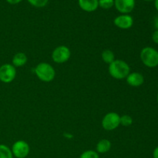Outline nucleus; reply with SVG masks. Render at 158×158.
I'll use <instances>...</instances> for the list:
<instances>
[{
    "instance_id": "nucleus-1",
    "label": "nucleus",
    "mask_w": 158,
    "mask_h": 158,
    "mask_svg": "<svg viewBox=\"0 0 158 158\" xmlns=\"http://www.w3.org/2000/svg\"><path fill=\"white\" fill-rule=\"evenodd\" d=\"M109 73L113 78L116 80H123L131 73V68L127 63L121 60H115L109 65Z\"/></svg>"
},
{
    "instance_id": "nucleus-2",
    "label": "nucleus",
    "mask_w": 158,
    "mask_h": 158,
    "mask_svg": "<svg viewBox=\"0 0 158 158\" xmlns=\"http://www.w3.org/2000/svg\"><path fill=\"white\" fill-rule=\"evenodd\" d=\"M35 74L38 79L45 83H49L54 80L56 71L52 65L48 63H40L35 66Z\"/></svg>"
},
{
    "instance_id": "nucleus-3",
    "label": "nucleus",
    "mask_w": 158,
    "mask_h": 158,
    "mask_svg": "<svg viewBox=\"0 0 158 158\" xmlns=\"http://www.w3.org/2000/svg\"><path fill=\"white\" fill-rule=\"evenodd\" d=\"M140 60L143 64L148 68H155L158 66V51L154 47L146 46L140 51Z\"/></svg>"
},
{
    "instance_id": "nucleus-4",
    "label": "nucleus",
    "mask_w": 158,
    "mask_h": 158,
    "mask_svg": "<svg viewBox=\"0 0 158 158\" xmlns=\"http://www.w3.org/2000/svg\"><path fill=\"white\" fill-rule=\"evenodd\" d=\"M120 125V116L115 112H110L103 117L102 127L105 131H112Z\"/></svg>"
},
{
    "instance_id": "nucleus-5",
    "label": "nucleus",
    "mask_w": 158,
    "mask_h": 158,
    "mask_svg": "<svg viewBox=\"0 0 158 158\" xmlns=\"http://www.w3.org/2000/svg\"><path fill=\"white\" fill-rule=\"evenodd\" d=\"M71 56V51L67 46H59L54 49L52 52V60L54 63L62 64L69 60Z\"/></svg>"
},
{
    "instance_id": "nucleus-6",
    "label": "nucleus",
    "mask_w": 158,
    "mask_h": 158,
    "mask_svg": "<svg viewBox=\"0 0 158 158\" xmlns=\"http://www.w3.org/2000/svg\"><path fill=\"white\" fill-rule=\"evenodd\" d=\"M16 77V68L10 63H5L0 66V81L9 83Z\"/></svg>"
},
{
    "instance_id": "nucleus-7",
    "label": "nucleus",
    "mask_w": 158,
    "mask_h": 158,
    "mask_svg": "<svg viewBox=\"0 0 158 158\" xmlns=\"http://www.w3.org/2000/svg\"><path fill=\"white\" fill-rule=\"evenodd\" d=\"M12 152L13 157L16 158H26L30 152V147L25 140H17L12 144Z\"/></svg>"
},
{
    "instance_id": "nucleus-8",
    "label": "nucleus",
    "mask_w": 158,
    "mask_h": 158,
    "mask_svg": "<svg viewBox=\"0 0 158 158\" xmlns=\"http://www.w3.org/2000/svg\"><path fill=\"white\" fill-rule=\"evenodd\" d=\"M135 0H114V6L121 14H129L135 8Z\"/></svg>"
},
{
    "instance_id": "nucleus-9",
    "label": "nucleus",
    "mask_w": 158,
    "mask_h": 158,
    "mask_svg": "<svg viewBox=\"0 0 158 158\" xmlns=\"http://www.w3.org/2000/svg\"><path fill=\"white\" fill-rule=\"evenodd\" d=\"M114 23L119 29H128L134 25V19L129 14H121L114 19Z\"/></svg>"
},
{
    "instance_id": "nucleus-10",
    "label": "nucleus",
    "mask_w": 158,
    "mask_h": 158,
    "mask_svg": "<svg viewBox=\"0 0 158 158\" xmlns=\"http://www.w3.org/2000/svg\"><path fill=\"white\" fill-rule=\"evenodd\" d=\"M127 83L133 87H139L144 83V77L140 73L133 72L130 73L126 78Z\"/></svg>"
},
{
    "instance_id": "nucleus-11",
    "label": "nucleus",
    "mask_w": 158,
    "mask_h": 158,
    "mask_svg": "<svg viewBox=\"0 0 158 158\" xmlns=\"http://www.w3.org/2000/svg\"><path fill=\"white\" fill-rule=\"evenodd\" d=\"M79 6L82 10L93 12L99 7V0H78Z\"/></svg>"
},
{
    "instance_id": "nucleus-12",
    "label": "nucleus",
    "mask_w": 158,
    "mask_h": 158,
    "mask_svg": "<svg viewBox=\"0 0 158 158\" xmlns=\"http://www.w3.org/2000/svg\"><path fill=\"white\" fill-rule=\"evenodd\" d=\"M27 56L24 53V52H17L14 55V56L12 57V65L16 67H20V66H23L24 65L26 64L27 63Z\"/></svg>"
},
{
    "instance_id": "nucleus-13",
    "label": "nucleus",
    "mask_w": 158,
    "mask_h": 158,
    "mask_svg": "<svg viewBox=\"0 0 158 158\" xmlns=\"http://www.w3.org/2000/svg\"><path fill=\"white\" fill-rule=\"evenodd\" d=\"M111 142L107 139H102L97 143L96 151L98 154H106L111 149Z\"/></svg>"
},
{
    "instance_id": "nucleus-14",
    "label": "nucleus",
    "mask_w": 158,
    "mask_h": 158,
    "mask_svg": "<svg viewBox=\"0 0 158 158\" xmlns=\"http://www.w3.org/2000/svg\"><path fill=\"white\" fill-rule=\"evenodd\" d=\"M101 57L103 62L109 65L115 60V55H114V52L110 50V49H105V50H103L101 54Z\"/></svg>"
},
{
    "instance_id": "nucleus-15",
    "label": "nucleus",
    "mask_w": 158,
    "mask_h": 158,
    "mask_svg": "<svg viewBox=\"0 0 158 158\" xmlns=\"http://www.w3.org/2000/svg\"><path fill=\"white\" fill-rule=\"evenodd\" d=\"M0 158H13L12 150L6 144H0Z\"/></svg>"
},
{
    "instance_id": "nucleus-16",
    "label": "nucleus",
    "mask_w": 158,
    "mask_h": 158,
    "mask_svg": "<svg viewBox=\"0 0 158 158\" xmlns=\"http://www.w3.org/2000/svg\"><path fill=\"white\" fill-rule=\"evenodd\" d=\"M80 158H100L99 154L96 151L88 150L80 154Z\"/></svg>"
},
{
    "instance_id": "nucleus-17",
    "label": "nucleus",
    "mask_w": 158,
    "mask_h": 158,
    "mask_svg": "<svg viewBox=\"0 0 158 158\" xmlns=\"http://www.w3.org/2000/svg\"><path fill=\"white\" fill-rule=\"evenodd\" d=\"M31 6L35 8L45 7L49 2V0H27Z\"/></svg>"
},
{
    "instance_id": "nucleus-18",
    "label": "nucleus",
    "mask_w": 158,
    "mask_h": 158,
    "mask_svg": "<svg viewBox=\"0 0 158 158\" xmlns=\"http://www.w3.org/2000/svg\"><path fill=\"white\" fill-rule=\"evenodd\" d=\"M133 118L130 115L125 114L120 117V124L123 127H130L133 123Z\"/></svg>"
},
{
    "instance_id": "nucleus-19",
    "label": "nucleus",
    "mask_w": 158,
    "mask_h": 158,
    "mask_svg": "<svg viewBox=\"0 0 158 158\" xmlns=\"http://www.w3.org/2000/svg\"><path fill=\"white\" fill-rule=\"evenodd\" d=\"M114 6V0H99V7L103 9H109Z\"/></svg>"
},
{
    "instance_id": "nucleus-20",
    "label": "nucleus",
    "mask_w": 158,
    "mask_h": 158,
    "mask_svg": "<svg viewBox=\"0 0 158 158\" xmlns=\"http://www.w3.org/2000/svg\"><path fill=\"white\" fill-rule=\"evenodd\" d=\"M152 40L156 44H158V30H155L152 34Z\"/></svg>"
},
{
    "instance_id": "nucleus-21",
    "label": "nucleus",
    "mask_w": 158,
    "mask_h": 158,
    "mask_svg": "<svg viewBox=\"0 0 158 158\" xmlns=\"http://www.w3.org/2000/svg\"><path fill=\"white\" fill-rule=\"evenodd\" d=\"M22 1H23V0H6V2H7L9 4H11V5L19 4V3L21 2Z\"/></svg>"
},
{
    "instance_id": "nucleus-22",
    "label": "nucleus",
    "mask_w": 158,
    "mask_h": 158,
    "mask_svg": "<svg viewBox=\"0 0 158 158\" xmlns=\"http://www.w3.org/2000/svg\"><path fill=\"white\" fill-rule=\"evenodd\" d=\"M154 28L156 29V30H158V15L155 16V18H154Z\"/></svg>"
},
{
    "instance_id": "nucleus-23",
    "label": "nucleus",
    "mask_w": 158,
    "mask_h": 158,
    "mask_svg": "<svg viewBox=\"0 0 158 158\" xmlns=\"http://www.w3.org/2000/svg\"><path fill=\"white\" fill-rule=\"evenodd\" d=\"M153 158H158V147L154 148L153 151Z\"/></svg>"
},
{
    "instance_id": "nucleus-24",
    "label": "nucleus",
    "mask_w": 158,
    "mask_h": 158,
    "mask_svg": "<svg viewBox=\"0 0 158 158\" xmlns=\"http://www.w3.org/2000/svg\"><path fill=\"white\" fill-rule=\"evenodd\" d=\"M154 7H155L156 10L158 12V0H154Z\"/></svg>"
},
{
    "instance_id": "nucleus-25",
    "label": "nucleus",
    "mask_w": 158,
    "mask_h": 158,
    "mask_svg": "<svg viewBox=\"0 0 158 158\" xmlns=\"http://www.w3.org/2000/svg\"><path fill=\"white\" fill-rule=\"evenodd\" d=\"M143 1H145V2H153V1H154V0H143Z\"/></svg>"
},
{
    "instance_id": "nucleus-26",
    "label": "nucleus",
    "mask_w": 158,
    "mask_h": 158,
    "mask_svg": "<svg viewBox=\"0 0 158 158\" xmlns=\"http://www.w3.org/2000/svg\"><path fill=\"white\" fill-rule=\"evenodd\" d=\"M157 103H158V92H157Z\"/></svg>"
}]
</instances>
